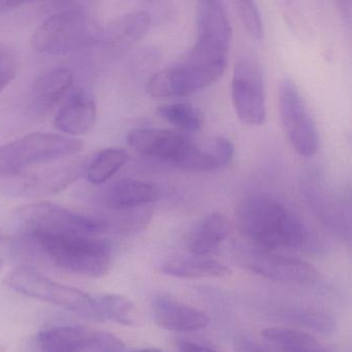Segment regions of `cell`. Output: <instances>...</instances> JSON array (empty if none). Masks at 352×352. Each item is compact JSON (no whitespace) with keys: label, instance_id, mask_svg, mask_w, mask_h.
<instances>
[{"label":"cell","instance_id":"25","mask_svg":"<svg viewBox=\"0 0 352 352\" xmlns=\"http://www.w3.org/2000/svg\"><path fill=\"white\" fill-rule=\"evenodd\" d=\"M17 75L15 57L7 51H0V94L11 84Z\"/></svg>","mask_w":352,"mask_h":352},{"label":"cell","instance_id":"28","mask_svg":"<svg viewBox=\"0 0 352 352\" xmlns=\"http://www.w3.org/2000/svg\"><path fill=\"white\" fill-rule=\"evenodd\" d=\"M178 349L180 352H218L214 348L209 347L197 342L188 341V340H181L178 342Z\"/></svg>","mask_w":352,"mask_h":352},{"label":"cell","instance_id":"17","mask_svg":"<svg viewBox=\"0 0 352 352\" xmlns=\"http://www.w3.org/2000/svg\"><path fill=\"white\" fill-rule=\"evenodd\" d=\"M230 234L228 218L219 212L204 216L189 232L186 247L197 256H207L219 248Z\"/></svg>","mask_w":352,"mask_h":352},{"label":"cell","instance_id":"3","mask_svg":"<svg viewBox=\"0 0 352 352\" xmlns=\"http://www.w3.org/2000/svg\"><path fill=\"white\" fill-rule=\"evenodd\" d=\"M127 143L135 151L197 172L220 168L213 145L204 149L195 140L178 129H135L129 131Z\"/></svg>","mask_w":352,"mask_h":352},{"label":"cell","instance_id":"12","mask_svg":"<svg viewBox=\"0 0 352 352\" xmlns=\"http://www.w3.org/2000/svg\"><path fill=\"white\" fill-rule=\"evenodd\" d=\"M88 162L84 158L61 162L43 168L38 172H25L17 178L5 183V188L16 195L42 197L67 188L87 170Z\"/></svg>","mask_w":352,"mask_h":352},{"label":"cell","instance_id":"19","mask_svg":"<svg viewBox=\"0 0 352 352\" xmlns=\"http://www.w3.org/2000/svg\"><path fill=\"white\" fill-rule=\"evenodd\" d=\"M162 273L181 279H201V278H223L232 274L230 267L220 261L207 256L181 257L164 263Z\"/></svg>","mask_w":352,"mask_h":352},{"label":"cell","instance_id":"34","mask_svg":"<svg viewBox=\"0 0 352 352\" xmlns=\"http://www.w3.org/2000/svg\"><path fill=\"white\" fill-rule=\"evenodd\" d=\"M46 352H69V351H46Z\"/></svg>","mask_w":352,"mask_h":352},{"label":"cell","instance_id":"8","mask_svg":"<svg viewBox=\"0 0 352 352\" xmlns=\"http://www.w3.org/2000/svg\"><path fill=\"white\" fill-rule=\"evenodd\" d=\"M279 110L292 149L302 157L314 156L319 147L318 131L300 90L289 78L280 83Z\"/></svg>","mask_w":352,"mask_h":352},{"label":"cell","instance_id":"7","mask_svg":"<svg viewBox=\"0 0 352 352\" xmlns=\"http://www.w3.org/2000/svg\"><path fill=\"white\" fill-rule=\"evenodd\" d=\"M16 215L26 232L100 236L109 230L102 218L77 213L49 201L28 204L19 208Z\"/></svg>","mask_w":352,"mask_h":352},{"label":"cell","instance_id":"4","mask_svg":"<svg viewBox=\"0 0 352 352\" xmlns=\"http://www.w3.org/2000/svg\"><path fill=\"white\" fill-rule=\"evenodd\" d=\"M83 143L56 133H34L0 146V184L28 172L32 166L54 164L76 155Z\"/></svg>","mask_w":352,"mask_h":352},{"label":"cell","instance_id":"6","mask_svg":"<svg viewBox=\"0 0 352 352\" xmlns=\"http://www.w3.org/2000/svg\"><path fill=\"white\" fill-rule=\"evenodd\" d=\"M5 283L24 296L52 302L94 320V298L78 288L49 279L34 267H16L8 274Z\"/></svg>","mask_w":352,"mask_h":352},{"label":"cell","instance_id":"10","mask_svg":"<svg viewBox=\"0 0 352 352\" xmlns=\"http://www.w3.org/2000/svg\"><path fill=\"white\" fill-rule=\"evenodd\" d=\"M42 352H123L120 338L102 329L83 325H61L38 333Z\"/></svg>","mask_w":352,"mask_h":352},{"label":"cell","instance_id":"9","mask_svg":"<svg viewBox=\"0 0 352 352\" xmlns=\"http://www.w3.org/2000/svg\"><path fill=\"white\" fill-rule=\"evenodd\" d=\"M236 258L249 271L277 283L311 285L319 279L318 272L310 263L256 247L241 249Z\"/></svg>","mask_w":352,"mask_h":352},{"label":"cell","instance_id":"22","mask_svg":"<svg viewBox=\"0 0 352 352\" xmlns=\"http://www.w3.org/2000/svg\"><path fill=\"white\" fill-rule=\"evenodd\" d=\"M129 160L124 150L119 148H107L98 152V155L88 164L86 176L92 184H102L110 180Z\"/></svg>","mask_w":352,"mask_h":352},{"label":"cell","instance_id":"24","mask_svg":"<svg viewBox=\"0 0 352 352\" xmlns=\"http://www.w3.org/2000/svg\"><path fill=\"white\" fill-rule=\"evenodd\" d=\"M234 7L248 34L255 40H263L265 30L256 3L250 0H240L234 3Z\"/></svg>","mask_w":352,"mask_h":352},{"label":"cell","instance_id":"29","mask_svg":"<svg viewBox=\"0 0 352 352\" xmlns=\"http://www.w3.org/2000/svg\"><path fill=\"white\" fill-rule=\"evenodd\" d=\"M26 1H10V0H0V12H11L20 9L28 5Z\"/></svg>","mask_w":352,"mask_h":352},{"label":"cell","instance_id":"15","mask_svg":"<svg viewBox=\"0 0 352 352\" xmlns=\"http://www.w3.org/2000/svg\"><path fill=\"white\" fill-rule=\"evenodd\" d=\"M150 26L151 16L147 12H131L110 22L98 38L104 48L120 52L141 40Z\"/></svg>","mask_w":352,"mask_h":352},{"label":"cell","instance_id":"5","mask_svg":"<svg viewBox=\"0 0 352 352\" xmlns=\"http://www.w3.org/2000/svg\"><path fill=\"white\" fill-rule=\"evenodd\" d=\"M96 36L88 15L81 10L69 9L43 22L34 32L32 44L41 54L63 55L87 46Z\"/></svg>","mask_w":352,"mask_h":352},{"label":"cell","instance_id":"14","mask_svg":"<svg viewBox=\"0 0 352 352\" xmlns=\"http://www.w3.org/2000/svg\"><path fill=\"white\" fill-rule=\"evenodd\" d=\"M96 102L83 91L76 92L59 109L54 119L55 129L69 138L89 133L96 124Z\"/></svg>","mask_w":352,"mask_h":352},{"label":"cell","instance_id":"32","mask_svg":"<svg viewBox=\"0 0 352 352\" xmlns=\"http://www.w3.org/2000/svg\"><path fill=\"white\" fill-rule=\"evenodd\" d=\"M3 236L5 234H3V230H0V243L3 242Z\"/></svg>","mask_w":352,"mask_h":352},{"label":"cell","instance_id":"27","mask_svg":"<svg viewBox=\"0 0 352 352\" xmlns=\"http://www.w3.org/2000/svg\"><path fill=\"white\" fill-rule=\"evenodd\" d=\"M232 345L236 352H275L253 341L246 336H238L234 338Z\"/></svg>","mask_w":352,"mask_h":352},{"label":"cell","instance_id":"33","mask_svg":"<svg viewBox=\"0 0 352 352\" xmlns=\"http://www.w3.org/2000/svg\"><path fill=\"white\" fill-rule=\"evenodd\" d=\"M3 265H5V263H3V259L0 258V271L3 270Z\"/></svg>","mask_w":352,"mask_h":352},{"label":"cell","instance_id":"13","mask_svg":"<svg viewBox=\"0 0 352 352\" xmlns=\"http://www.w3.org/2000/svg\"><path fill=\"white\" fill-rule=\"evenodd\" d=\"M152 311L156 324L177 333L199 331L210 322L205 312L170 296H156L152 302Z\"/></svg>","mask_w":352,"mask_h":352},{"label":"cell","instance_id":"21","mask_svg":"<svg viewBox=\"0 0 352 352\" xmlns=\"http://www.w3.org/2000/svg\"><path fill=\"white\" fill-rule=\"evenodd\" d=\"M263 337L282 352H325L313 336L288 327H267Z\"/></svg>","mask_w":352,"mask_h":352},{"label":"cell","instance_id":"20","mask_svg":"<svg viewBox=\"0 0 352 352\" xmlns=\"http://www.w3.org/2000/svg\"><path fill=\"white\" fill-rule=\"evenodd\" d=\"M94 320L112 321L125 327H137L139 315L131 300L121 294H107L94 298Z\"/></svg>","mask_w":352,"mask_h":352},{"label":"cell","instance_id":"1","mask_svg":"<svg viewBox=\"0 0 352 352\" xmlns=\"http://www.w3.org/2000/svg\"><path fill=\"white\" fill-rule=\"evenodd\" d=\"M239 228L256 248L272 251L306 244L308 230L289 208L270 195H252L236 211Z\"/></svg>","mask_w":352,"mask_h":352},{"label":"cell","instance_id":"23","mask_svg":"<svg viewBox=\"0 0 352 352\" xmlns=\"http://www.w3.org/2000/svg\"><path fill=\"white\" fill-rule=\"evenodd\" d=\"M160 118L174 125L183 133L197 131L203 126L201 113L187 102H172L160 106L157 110Z\"/></svg>","mask_w":352,"mask_h":352},{"label":"cell","instance_id":"2","mask_svg":"<svg viewBox=\"0 0 352 352\" xmlns=\"http://www.w3.org/2000/svg\"><path fill=\"white\" fill-rule=\"evenodd\" d=\"M26 236L53 265L75 275L100 278L112 265V245L100 236L41 232Z\"/></svg>","mask_w":352,"mask_h":352},{"label":"cell","instance_id":"11","mask_svg":"<svg viewBox=\"0 0 352 352\" xmlns=\"http://www.w3.org/2000/svg\"><path fill=\"white\" fill-rule=\"evenodd\" d=\"M232 98L239 119L244 124L259 126L265 120V94L258 63L244 57L234 65Z\"/></svg>","mask_w":352,"mask_h":352},{"label":"cell","instance_id":"16","mask_svg":"<svg viewBox=\"0 0 352 352\" xmlns=\"http://www.w3.org/2000/svg\"><path fill=\"white\" fill-rule=\"evenodd\" d=\"M160 197V189L145 181L122 179L107 190L104 204L111 211L139 209Z\"/></svg>","mask_w":352,"mask_h":352},{"label":"cell","instance_id":"30","mask_svg":"<svg viewBox=\"0 0 352 352\" xmlns=\"http://www.w3.org/2000/svg\"><path fill=\"white\" fill-rule=\"evenodd\" d=\"M131 352H162V350L156 349V348H142V349L133 350Z\"/></svg>","mask_w":352,"mask_h":352},{"label":"cell","instance_id":"31","mask_svg":"<svg viewBox=\"0 0 352 352\" xmlns=\"http://www.w3.org/2000/svg\"><path fill=\"white\" fill-rule=\"evenodd\" d=\"M0 352H7V346L3 342H0Z\"/></svg>","mask_w":352,"mask_h":352},{"label":"cell","instance_id":"18","mask_svg":"<svg viewBox=\"0 0 352 352\" xmlns=\"http://www.w3.org/2000/svg\"><path fill=\"white\" fill-rule=\"evenodd\" d=\"M73 81V73L65 67L41 76L32 87V102L34 111L40 115L50 112L65 98Z\"/></svg>","mask_w":352,"mask_h":352},{"label":"cell","instance_id":"26","mask_svg":"<svg viewBox=\"0 0 352 352\" xmlns=\"http://www.w3.org/2000/svg\"><path fill=\"white\" fill-rule=\"evenodd\" d=\"M213 145L214 152H215L220 168L230 164L234 154V148L232 142L226 138L219 137L214 140Z\"/></svg>","mask_w":352,"mask_h":352}]
</instances>
